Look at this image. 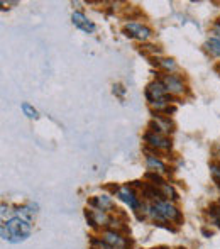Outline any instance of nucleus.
Returning a JSON list of instances; mask_svg holds the SVG:
<instances>
[{
  "mask_svg": "<svg viewBox=\"0 0 220 249\" xmlns=\"http://www.w3.org/2000/svg\"><path fill=\"white\" fill-rule=\"evenodd\" d=\"M149 217L152 220H169V222H174V220H180V210L173 205V203L166 202V200H159V202H154L148 207L146 210Z\"/></svg>",
  "mask_w": 220,
  "mask_h": 249,
  "instance_id": "obj_2",
  "label": "nucleus"
},
{
  "mask_svg": "<svg viewBox=\"0 0 220 249\" xmlns=\"http://www.w3.org/2000/svg\"><path fill=\"white\" fill-rule=\"evenodd\" d=\"M144 141L148 142L151 148H154V149L166 151V149L171 148V141L166 138V136L158 134V132H152V131L146 132V134H144Z\"/></svg>",
  "mask_w": 220,
  "mask_h": 249,
  "instance_id": "obj_6",
  "label": "nucleus"
},
{
  "mask_svg": "<svg viewBox=\"0 0 220 249\" xmlns=\"http://www.w3.org/2000/svg\"><path fill=\"white\" fill-rule=\"evenodd\" d=\"M86 219L90 220L92 226H107V224L110 222V217L107 215L103 210H99V209L88 210V212H86Z\"/></svg>",
  "mask_w": 220,
  "mask_h": 249,
  "instance_id": "obj_10",
  "label": "nucleus"
},
{
  "mask_svg": "<svg viewBox=\"0 0 220 249\" xmlns=\"http://www.w3.org/2000/svg\"><path fill=\"white\" fill-rule=\"evenodd\" d=\"M217 70H219V71H220V65H219V66H217Z\"/></svg>",
  "mask_w": 220,
  "mask_h": 249,
  "instance_id": "obj_21",
  "label": "nucleus"
},
{
  "mask_svg": "<svg viewBox=\"0 0 220 249\" xmlns=\"http://www.w3.org/2000/svg\"><path fill=\"white\" fill-rule=\"evenodd\" d=\"M20 108H22V112H24V114H26L29 119H37V117H39V114H37L36 108H34L31 104H27V102H24V104L20 105Z\"/></svg>",
  "mask_w": 220,
  "mask_h": 249,
  "instance_id": "obj_14",
  "label": "nucleus"
},
{
  "mask_svg": "<svg viewBox=\"0 0 220 249\" xmlns=\"http://www.w3.org/2000/svg\"><path fill=\"white\" fill-rule=\"evenodd\" d=\"M88 203L92 207H95V209L103 210V212H107V209L114 207V202H112V198L109 195H97V197H93Z\"/></svg>",
  "mask_w": 220,
  "mask_h": 249,
  "instance_id": "obj_11",
  "label": "nucleus"
},
{
  "mask_svg": "<svg viewBox=\"0 0 220 249\" xmlns=\"http://www.w3.org/2000/svg\"><path fill=\"white\" fill-rule=\"evenodd\" d=\"M210 170H212V173H214L215 177H217L219 180H220V164H212Z\"/></svg>",
  "mask_w": 220,
  "mask_h": 249,
  "instance_id": "obj_19",
  "label": "nucleus"
},
{
  "mask_svg": "<svg viewBox=\"0 0 220 249\" xmlns=\"http://www.w3.org/2000/svg\"><path fill=\"white\" fill-rule=\"evenodd\" d=\"M166 93H168V90L161 80H156V82L149 83L148 89H146V97H148L149 104H154V102L165 99Z\"/></svg>",
  "mask_w": 220,
  "mask_h": 249,
  "instance_id": "obj_4",
  "label": "nucleus"
},
{
  "mask_svg": "<svg viewBox=\"0 0 220 249\" xmlns=\"http://www.w3.org/2000/svg\"><path fill=\"white\" fill-rule=\"evenodd\" d=\"M114 93H117V95H120V97H124L125 95V89L122 85H114Z\"/></svg>",
  "mask_w": 220,
  "mask_h": 249,
  "instance_id": "obj_18",
  "label": "nucleus"
},
{
  "mask_svg": "<svg viewBox=\"0 0 220 249\" xmlns=\"http://www.w3.org/2000/svg\"><path fill=\"white\" fill-rule=\"evenodd\" d=\"M146 161H148V166L151 168V170L158 171V173H165V171H168V170H166V164L163 163V161L159 160V158L152 156V154H148Z\"/></svg>",
  "mask_w": 220,
  "mask_h": 249,
  "instance_id": "obj_12",
  "label": "nucleus"
},
{
  "mask_svg": "<svg viewBox=\"0 0 220 249\" xmlns=\"http://www.w3.org/2000/svg\"><path fill=\"white\" fill-rule=\"evenodd\" d=\"M142 51H149L151 54H158V53H159V50L156 46H144V48H142Z\"/></svg>",
  "mask_w": 220,
  "mask_h": 249,
  "instance_id": "obj_20",
  "label": "nucleus"
},
{
  "mask_svg": "<svg viewBox=\"0 0 220 249\" xmlns=\"http://www.w3.org/2000/svg\"><path fill=\"white\" fill-rule=\"evenodd\" d=\"M115 195L122 200L124 203H127L132 210H139L141 209V202L139 198L135 197V194L132 192L131 187H120V188H115Z\"/></svg>",
  "mask_w": 220,
  "mask_h": 249,
  "instance_id": "obj_5",
  "label": "nucleus"
},
{
  "mask_svg": "<svg viewBox=\"0 0 220 249\" xmlns=\"http://www.w3.org/2000/svg\"><path fill=\"white\" fill-rule=\"evenodd\" d=\"M102 239L114 249H122V248H125V244H127V241H125L117 231H105V232L102 234Z\"/></svg>",
  "mask_w": 220,
  "mask_h": 249,
  "instance_id": "obj_9",
  "label": "nucleus"
},
{
  "mask_svg": "<svg viewBox=\"0 0 220 249\" xmlns=\"http://www.w3.org/2000/svg\"><path fill=\"white\" fill-rule=\"evenodd\" d=\"M158 65L161 66V68L168 70V71H173V70H176V63H174L173 59H159Z\"/></svg>",
  "mask_w": 220,
  "mask_h": 249,
  "instance_id": "obj_15",
  "label": "nucleus"
},
{
  "mask_svg": "<svg viewBox=\"0 0 220 249\" xmlns=\"http://www.w3.org/2000/svg\"><path fill=\"white\" fill-rule=\"evenodd\" d=\"M0 232H2L3 241H9V243H12V244H19L31 236V232H33V224H31V220L12 215V219L2 222Z\"/></svg>",
  "mask_w": 220,
  "mask_h": 249,
  "instance_id": "obj_1",
  "label": "nucleus"
},
{
  "mask_svg": "<svg viewBox=\"0 0 220 249\" xmlns=\"http://www.w3.org/2000/svg\"><path fill=\"white\" fill-rule=\"evenodd\" d=\"M125 33H129L127 36L129 37H134V39H139V41H148L149 37L152 36V31L149 29L148 26L144 24H139V22H127L124 26Z\"/></svg>",
  "mask_w": 220,
  "mask_h": 249,
  "instance_id": "obj_3",
  "label": "nucleus"
},
{
  "mask_svg": "<svg viewBox=\"0 0 220 249\" xmlns=\"http://www.w3.org/2000/svg\"><path fill=\"white\" fill-rule=\"evenodd\" d=\"M71 20H73V24L78 27V29L85 31V33H88V34L95 33V29H97L95 24H93L92 20H90L88 17H86L85 14H82V12H73Z\"/></svg>",
  "mask_w": 220,
  "mask_h": 249,
  "instance_id": "obj_8",
  "label": "nucleus"
},
{
  "mask_svg": "<svg viewBox=\"0 0 220 249\" xmlns=\"http://www.w3.org/2000/svg\"><path fill=\"white\" fill-rule=\"evenodd\" d=\"M161 82L165 83L168 93H171V95H181V93L185 92V85H183V82H181L180 76H176V75H165L161 78Z\"/></svg>",
  "mask_w": 220,
  "mask_h": 249,
  "instance_id": "obj_7",
  "label": "nucleus"
},
{
  "mask_svg": "<svg viewBox=\"0 0 220 249\" xmlns=\"http://www.w3.org/2000/svg\"><path fill=\"white\" fill-rule=\"evenodd\" d=\"M205 48H207V50L210 51L214 56H220V41L215 39V37H214V39H210V41H207Z\"/></svg>",
  "mask_w": 220,
  "mask_h": 249,
  "instance_id": "obj_13",
  "label": "nucleus"
},
{
  "mask_svg": "<svg viewBox=\"0 0 220 249\" xmlns=\"http://www.w3.org/2000/svg\"><path fill=\"white\" fill-rule=\"evenodd\" d=\"M161 194H163V197H165V195H168V197L173 198V200H176V198H178L176 192H174V190H173V187H169L168 183H165V185L161 187Z\"/></svg>",
  "mask_w": 220,
  "mask_h": 249,
  "instance_id": "obj_16",
  "label": "nucleus"
},
{
  "mask_svg": "<svg viewBox=\"0 0 220 249\" xmlns=\"http://www.w3.org/2000/svg\"><path fill=\"white\" fill-rule=\"evenodd\" d=\"M92 249H114V248H110L103 239H97V237H93V239H92Z\"/></svg>",
  "mask_w": 220,
  "mask_h": 249,
  "instance_id": "obj_17",
  "label": "nucleus"
}]
</instances>
